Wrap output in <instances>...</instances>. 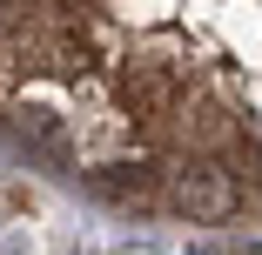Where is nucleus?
Listing matches in <instances>:
<instances>
[{"label":"nucleus","instance_id":"1","mask_svg":"<svg viewBox=\"0 0 262 255\" xmlns=\"http://www.w3.org/2000/svg\"><path fill=\"white\" fill-rule=\"evenodd\" d=\"M168 201H175L188 222H222V215L235 208V181H229L222 168H182V175L168 181Z\"/></svg>","mask_w":262,"mask_h":255},{"label":"nucleus","instance_id":"3","mask_svg":"<svg viewBox=\"0 0 262 255\" xmlns=\"http://www.w3.org/2000/svg\"><path fill=\"white\" fill-rule=\"evenodd\" d=\"M94 188L115 195V201H141V195L155 188V168H148V161H108V168L94 175Z\"/></svg>","mask_w":262,"mask_h":255},{"label":"nucleus","instance_id":"2","mask_svg":"<svg viewBox=\"0 0 262 255\" xmlns=\"http://www.w3.org/2000/svg\"><path fill=\"white\" fill-rule=\"evenodd\" d=\"M20 141L40 148V155H54V161L74 148V134H68V121H61L54 108H20Z\"/></svg>","mask_w":262,"mask_h":255}]
</instances>
